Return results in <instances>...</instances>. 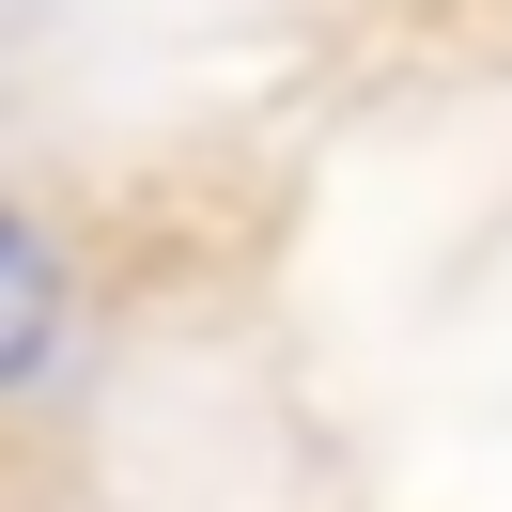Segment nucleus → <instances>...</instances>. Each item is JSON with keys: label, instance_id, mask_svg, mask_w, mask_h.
Wrapping results in <instances>:
<instances>
[{"label": "nucleus", "instance_id": "1", "mask_svg": "<svg viewBox=\"0 0 512 512\" xmlns=\"http://www.w3.org/2000/svg\"><path fill=\"white\" fill-rule=\"evenodd\" d=\"M47 357H63V249L0 202V388H32Z\"/></svg>", "mask_w": 512, "mask_h": 512}]
</instances>
